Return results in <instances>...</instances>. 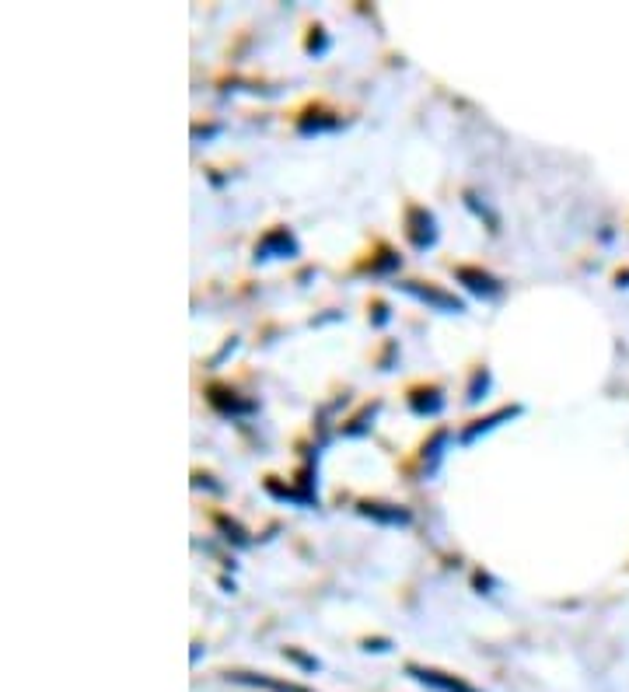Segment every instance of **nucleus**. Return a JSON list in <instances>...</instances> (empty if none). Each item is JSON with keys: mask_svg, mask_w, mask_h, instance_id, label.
<instances>
[{"mask_svg": "<svg viewBox=\"0 0 629 692\" xmlns=\"http://www.w3.org/2000/svg\"><path fill=\"white\" fill-rule=\"evenodd\" d=\"M413 675H420L427 686H437V689H444V692H472L469 686H462V682H448V679H437V672H416L413 668Z\"/></svg>", "mask_w": 629, "mask_h": 692, "instance_id": "1", "label": "nucleus"}]
</instances>
